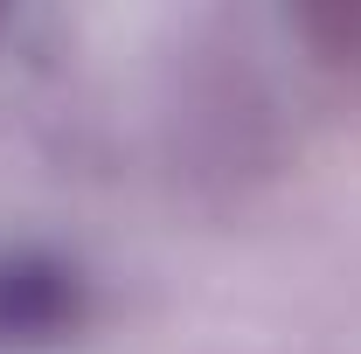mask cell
Listing matches in <instances>:
<instances>
[{
	"mask_svg": "<svg viewBox=\"0 0 361 354\" xmlns=\"http://www.w3.org/2000/svg\"><path fill=\"white\" fill-rule=\"evenodd\" d=\"M90 312L77 264L49 250H0V354L63 348Z\"/></svg>",
	"mask_w": 361,
	"mask_h": 354,
	"instance_id": "6da1fadb",
	"label": "cell"
}]
</instances>
